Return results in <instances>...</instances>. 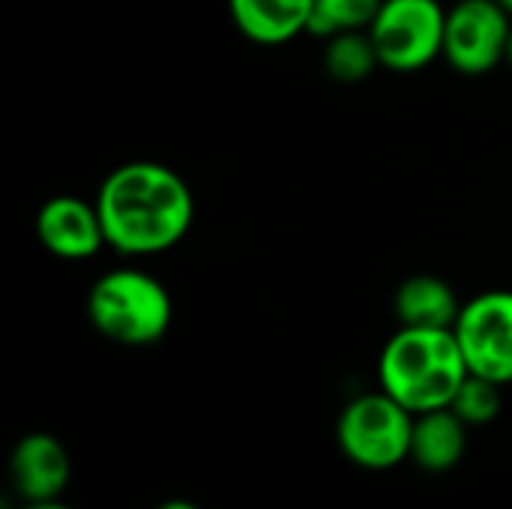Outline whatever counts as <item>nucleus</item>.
<instances>
[{
    "instance_id": "obj_19",
    "label": "nucleus",
    "mask_w": 512,
    "mask_h": 509,
    "mask_svg": "<svg viewBox=\"0 0 512 509\" xmlns=\"http://www.w3.org/2000/svg\"><path fill=\"white\" fill-rule=\"evenodd\" d=\"M507 63L512 66V33H510V48H507Z\"/></svg>"
},
{
    "instance_id": "obj_16",
    "label": "nucleus",
    "mask_w": 512,
    "mask_h": 509,
    "mask_svg": "<svg viewBox=\"0 0 512 509\" xmlns=\"http://www.w3.org/2000/svg\"><path fill=\"white\" fill-rule=\"evenodd\" d=\"M24 509H69V507H63V504H57V501H30Z\"/></svg>"
},
{
    "instance_id": "obj_2",
    "label": "nucleus",
    "mask_w": 512,
    "mask_h": 509,
    "mask_svg": "<svg viewBox=\"0 0 512 509\" xmlns=\"http://www.w3.org/2000/svg\"><path fill=\"white\" fill-rule=\"evenodd\" d=\"M471 375L453 330L399 327L378 360L381 390L411 414L450 408Z\"/></svg>"
},
{
    "instance_id": "obj_9",
    "label": "nucleus",
    "mask_w": 512,
    "mask_h": 509,
    "mask_svg": "<svg viewBox=\"0 0 512 509\" xmlns=\"http://www.w3.org/2000/svg\"><path fill=\"white\" fill-rule=\"evenodd\" d=\"M69 474V456L54 435L36 432L18 441L12 453V483L27 504L54 501L66 489Z\"/></svg>"
},
{
    "instance_id": "obj_4",
    "label": "nucleus",
    "mask_w": 512,
    "mask_h": 509,
    "mask_svg": "<svg viewBox=\"0 0 512 509\" xmlns=\"http://www.w3.org/2000/svg\"><path fill=\"white\" fill-rule=\"evenodd\" d=\"M447 6L441 0H384L369 36L381 69L420 72L444 54Z\"/></svg>"
},
{
    "instance_id": "obj_15",
    "label": "nucleus",
    "mask_w": 512,
    "mask_h": 509,
    "mask_svg": "<svg viewBox=\"0 0 512 509\" xmlns=\"http://www.w3.org/2000/svg\"><path fill=\"white\" fill-rule=\"evenodd\" d=\"M450 408L468 426H486L501 414V384H495L489 378H480V375H468Z\"/></svg>"
},
{
    "instance_id": "obj_14",
    "label": "nucleus",
    "mask_w": 512,
    "mask_h": 509,
    "mask_svg": "<svg viewBox=\"0 0 512 509\" xmlns=\"http://www.w3.org/2000/svg\"><path fill=\"white\" fill-rule=\"evenodd\" d=\"M384 0H315L309 33L330 39L345 30H369Z\"/></svg>"
},
{
    "instance_id": "obj_6",
    "label": "nucleus",
    "mask_w": 512,
    "mask_h": 509,
    "mask_svg": "<svg viewBox=\"0 0 512 509\" xmlns=\"http://www.w3.org/2000/svg\"><path fill=\"white\" fill-rule=\"evenodd\" d=\"M512 15L498 0H453L444 24L441 60L468 78H480L507 63Z\"/></svg>"
},
{
    "instance_id": "obj_11",
    "label": "nucleus",
    "mask_w": 512,
    "mask_h": 509,
    "mask_svg": "<svg viewBox=\"0 0 512 509\" xmlns=\"http://www.w3.org/2000/svg\"><path fill=\"white\" fill-rule=\"evenodd\" d=\"M393 312L399 327L453 330L462 312V300L447 279L435 273H417L399 282L393 294Z\"/></svg>"
},
{
    "instance_id": "obj_12",
    "label": "nucleus",
    "mask_w": 512,
    "mask_h": 509,
    "mask_svg": "<svg viewBox=\"0 0 512 509\" xmlns=\"http://www.w3.org/2000/svg\"><path fill=\"white\" fill-rule=\"evenodd\" d=\"M468 444V423L453 408H438L414 417L411 456L426 471H450Z\"/></svg>"
},
{
    "instance_id": "obj_3",
    "label": "nucleus",
    "mask_w": 512,
    "mask_h": 509,
    "mask_svg": "<svg viewBox=\"0 0 512 509\" xmlns=\"http://www.w3.org/2000/svg\"><path fill=\"white\" fill-rule=\"evenodd\" d=\"M87 321L117 345L144 348L159 342L174 321L168 288L141 267H114L87 291Z\"/></svg>"
},
{
    "instance_id": "obj_8",
    "label": "nucleus",
    "mask_w": 512,
    "mask_h": 509,
    "mask_svg": "<svg viewBox=\"0 0 512 509\" xmlns=\"http://www.w3.org/2000/svg\"><path fill=\"white\" fill-rule=\"evenodd\" d=\"M39 246L60 261H90L105 243V228L96 210V201L81 195H54L36 210L33 222Z\"/></svg>"
},
{
    "instance_id": "obj_10",
    "label": "nucleus",
    "mask_w": 512,
    "mask_h": 509,
    "mask_svg": "<svg viewBox=\"0 0 512 509\" xmlns=\"http://www.w3.org/2000/svg\"><path fill=\"white\" fill-rule=\"evenodd\" d=\"M231 24L255 45H285L309 33L315 0H225Z\"/></svg>"
},
{
    "instance_id": "obj_17",
    "label": "nucleus",
    "mask_w": 512,
    "mask_h": 509,
    "mask_svg": "<svg viewBox=\"0 0 512 509\" xmlns=\"http://www.w3.org/2000/svg\"><path fill=\"white\" fill-rule=\"evenodd\" d=\"M156 509H198L195 504H189V501H168V504H162V507Z\"/></svg>"
},
{
    "instance_id": "obj_18",
    "label": "nucleus",
    "mask_w": 512,
    "mask_h": 509,
    "mask_svg": "<svg viewBox=\"0 0 512 509\" xmlns=\"http://www.w3.org/2000/svg\"><path fill=\"white\" fill-rule=\"evenodd\" d=\"M498 3H501V6H504V9L512 15V0H498Z\"/></svg>"
},
{
    "instance_id": "obj_7",
    "label": "nucleus",
    "mask_w": 512,
    "mask_h": 509,
    "mask_svg": "<svg viewBox=\"0 0 512 509\" xmlns=\"http://www.w3.org/2000/svg\"><path fill=\"white\" fill-rule=\"evenodd\" d=\"M453 333L471 375L512 384V291L492 288L465 300Z\"/></svg>"
},
{
    "instance_id": "obj_5",
    "label": "nucleus",
    "mask_w": 512,
    "mask_h": 509,
    "mask_svg": "<svg viewBox=\"0 0 512 509\" xmlns=\"http://www.w3.org/2000/svg\"><path fill=\"white\" fill-rule=\"evenodd\" d=\"M414 417L390 393H366L345 405L339 417V444L363 468H393L411 456Z\"/></svg>"
},
{
    "instance_id": "obj_13",
    "label": "nucleus",
    "mask_w": 512,
    "mask_h": 509,
    "mask_svg": "<svg viewBox=\"0 0 512 509\" xmlns=\"http://www.w3.org/2000/svg\"><path fill=\"white\" fill-rule=\"evenodd\" d=\"M321 63H324V72L336 84H360L375 69H381V60H378L369 30H345V33L324 39Z\"/></svg>"
},
{
    "instance_id": "obj_1",
    "label": "nucleus",
    "mask_w": 512,
    "mask_h": 509,
    "mask_svg": "<svg viewBox=\"0 0 512 509\" xmlns=\"http://www.w3.org/2000/svg\"><path fill=\"white\" fill-rule=\"evenodd\" d=\"M105 243L123 258H156L183 243L195 222V195L180 171L156 159L111 168L96 189Z\"/></svg>"
}]
</instances>
